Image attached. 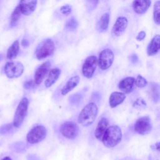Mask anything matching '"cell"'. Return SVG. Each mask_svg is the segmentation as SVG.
<instances>
[{"label":"cell","instance_id":"cell-26","mask_svg":"<svg viewBox=\"0 0 160 160\" xmlns=\"http://www.w3.org/2000/svg\"><path fill=\"white\" fill-rule=\"evenodd\" d=\"M136 86L139 88H144L148 84L147 80L141 75H138L135 79Z\"/></svg>","mask_w":160,"mask_h":160},{"label":"cell","instance_id":"cell-21","mask_svg":"<svg viewBox=\"0 0 160 160\" xmlns=\"http://www.w3.org/2000/svg\"><path fill=\"white\" fill-rule=\"evenodd\" d=\"M109 14L108 12L104 13L100 18L97 24V29L99 32H103L108 30L109 22Z\"/></svg>","mask_w":160,"mask_h":160},{"label":"cell","instance_id":"cell-15","mask_svg":"<svg viewBox=\"0 0 160 160\" xmlns=\"http://www.w3.org/2000/svg\"><path fill=\"white\" fill-rule=\"evenodd\" d=\"M151 4V1L149 0H136L132 2V8L136 13L142 14L147 11Z\"/></svg>","mask_w":160,"mask_h":160},{"label":"cell","instance_id":"cell-27","mask_svg":"<svg viewBox=\"0 0 160 160\" xmlns=\"http://www.w3.org/2000/svg\"><path fill=\"white\" fill-rule=\"evenodd\" d=\"M153 85L151 86V91L152 92V96L153 98V99L155 102H157L159 99V91H158V85L156 83H152Z\"/></svg>","mask_w":160,"mask_h":160},{"label":"cell","instance_id":"cell-20","mask_svg":"<svg viewBox=\"0 0 160 160\" xmlns=\"http://www.w3.org/2000/svg\"><path fill=\"white\" fill-rule=\"evenodd\" d=\"M160 36L159 34L156 35L151 41L147 48L148 56H154L158 53L159 49Z\"/></svg>","mask_w":160,"mask_h":160},{"label":"cell","instance_id":"cell-1","mask_svg":"<svg viewBox=\"0 0 160 160\" xmlns=\"http://www.w3.org/2000/svg\"><path fill=\"white\" fill-rule=\"evenodd\" d=\"M98 109L94 102H89L86 104L80 112L78 121L83 126H89L92 124L98 114Z\"/></svg>","mask_w":160,"mask_h":160},{"label":"cell","instance_id":"cell-23","mask_svg":"<svg viewBox=\"0 0 160 160\" xmlns=\"http://www.w3.org/2000/svg\"><path fill=\"white\" fill-rule=\"evenodd\" d=\"M159 10H160V1H158L154 3L153 8V19L154 22L157 24H159Z\"/></svg>","mask_w":160,"mask_h":160},{"label":"cell","instance_id":"cell-9","mask_svg":"<svg viewBox=\"0 0 160 160\" xmlns=\"http://www.w3.org/2000/svg\"><path fill=\"white\" fill-rule=\"evenodd\" d=\"M97 64L98 59L95 56H88L85 59L82 67L83 76L86 78H91L96 70Z\"/></svg>","mask_w":160,"mask_h":160},{"label":"cell","instance_id":"cell-30","mask_svg":"<svg viewBox=\"0 0 160 160\" xmlns=\"http://www.w3.org/2000/svg\"><path fill=\"white\" fill-rule=\"evenodd\" d=\"M12 129V126L11 124H4L0 128V134H4L8 132H9Z\"/></svg>","mask_w":160,"mask_h":160},{"label":"cell","instance_id":"cell-4","mask_svg":"<svg viewBox=\"0 0 160 160\" xmlns=\"http://www.w3.org/2000/svg\"><path fill=\"white\" fill-rule=\"evenodd\" d=\"M29 101L27 98H23L19 102L13 119V126L15 128H19L23 122L27 114Z\"/></svg>","mask_w":160,"mask_h":160},{"label":"cell","instance_id":"cell-25","mask_svg":"<svg viewBox=\"0 0 160 160\" xmlns=\"http://www.w3.org/2000/svg\"><path fill=\"white\" fill-rule=\"evenodd\" d=\"M78 26V23L76 19L73 17L68 19V21L66 22V27L71 31L75 30L77 28Z\"/></svg>","mask_w":160,"mask_h":160},{"label":"cell","instance_id":"cell-37","mask_svg":"<svg viewBox=\"0 0 160 160\" xmlns=\"http://www.w3.org/2000/svg\"><path fill=\"white\" fill-rule=\"evenodd\" d=\"M2 58V54H0V61H1Z\"/></svg>","mask_w":160,"mask_h":160},{"label":"cell","instance_id":"cell-32","mask_svg":"<svg viewBox=\"0 0 160 160\" xmlns=\"http://www.w3.org/2000/svg\"><path fill=\"white\" fill-rule=\"evenodd\" d=\"M34 82H33L32 80H30V81H26V82L24 83V87L26 89H30V88H31L34 86Z\"/></svg>","mask_w":160,"mask_h":160},{"label":"cell","instance_id":"cell-34","mask_svg":"<svg viewBox=\"0 0 160 160\" xmlns=\"http://www.w3.org/2000/svg\"><path fill=\"white\" fill-rule=\"evenodd\" d=\"M130 60L132 63H136L138 61V56L135 54H133L131 55L130 56Z\"/></svg>","mask_w":160,"mask_h":160},{"label":"cell","instance_id":"cell-35","mask_svg":"<svg viewBox=\"0 0 160 160\" xmlns=\"http://www.w3.org/2000/svg\"><path fill=\"white\" fill-rule=\"evenodd\" d=\"M22 45L24 46V47H28L29 46V42L28 40L26 39H23L22 41Z\"/></svg>","mask_w":160,"mask_h":160},{"label":"cell","instance_id":"cell-16","mask_svg":"<svg viewBox=\"0 0 160 160\" xmlns=\"http://www.w3.org/2000/svg\"><path fill=\"white\" fill-rule=\"evenodd\" d=\"M108 124L109 121L106 118H102L99 121L94 131V136L98 139L102 141L103 135L108 128Z\"/></svg>","mask_w":160,"mask_h":160},{"label":"cell","instance_id":"cell-7","mask_svg":"<svg viewBox=\"0 0 160 160\" xmlns=\"http://www.w3.org/2000/svg\"><path fill=\"white\" fill-rule=\"evenodd\" d=\"M113 61L114 53L111 49L107 48L100 52L98 64L101 69L106 70L111 66Z\"/></svg>","mask_w":160,"mask_h":160},{"label":"cell","instance_id":"cell-10","mask_svg":"<svg viewBox=\"0 0 160 160\" xmlns=\"http://www.w3.org/2000/svg\"><path fill=\"white\" fill-rule=\"evenodd\" d=\"M60 131L64 137L68 139H74L78 134L79 127L74 122L67 121L61 125Z\"/></svg>","mask_w":160,"mask_h":160},{"label":"cell","instance_id":"cell-28","mask_svg":"<svg viewBox=\"0 0 160 160\" xmlns=\"http://www.w3.org/2000/svg\"><path fill=\"white\" fill-rule=\"evenodd\" d=\"M72 11V7L70 5H64L60 8V12L66 16L69 15Z\"/></svg>","mask_w":160,"mask_h":160},{"label":"cell","instance_id":"cell-31","mask_svg":"<svg viewBox=\"0 0 160 160\" xmlns=\"http://www.w3.org/2000/svg\"><path fill=\"white\" fill-rule=\"evenodd\" d=\"M146 37V32L144 31H141L138 33V36H136V39L138 41H142Z\"/></svg>","mask_w":160,"mask_h":160},{"label":"cell","instance_id":"cell-36","mask_svg":"<svg viewBox=\"0 0 160 160\" xmlns=\"http://www.w3.org/2000/svg\"><path fill=\"white\" fill-rule=\"evenodd\" d=\"M2 160H12L11 158L9 156H6V157H4Z\"/></svg>","mask_w":160,"mask_h":160},{"label":"cell","instance_id":"cell-6","mask_svg":"<svg viewBox=\"0 0 160 160\" xmlns=\"http://www.w3.org/2000/svg\"><path fill=\"white\" fill-rule=\"evenodd\" d=\"M24 66L19 61L8 62L4 66V72L9 78H16L22 75Z\"/></svg>","mask_w":160,"mask_h":160},{"label":"cell","instance_id":"cell-11","mask_svg":"<svg viewBox=\"0 0 160 160\" xmlns=\"http://www.w3.org/2000/svg\"><path fill=\"white\" fill-rule=\"evenodd\" d=\"M51 67V62L46 61L40 65L35 71L34 74V84L39 85L44 80L46 76L48 74Z\"/></svg>","mask_w":160,"mask_h":160},{"label":"cell","instance_id":"cell-8","mask_svg":"<svg viewBox=\"0 0 160 160\" xmlns=\"http://www.w3.org/2000/svg\"><path fill=\"white\" fill-rule=\"evenodd\" d=\"M134 131L141 135L148 134L152 129V124L148 116H143L138 119L134 126Z\"/></svg>","mask_w":160,"mask_h":160},{"label":"cell","instance_id":"cell-12","mask_svg":"<svg viewBox=\"0 0 160 160\" xmlns=\"http://www.w3.org/2000/svg\"><path fill=\"white\" fill-rule=\"evenodd\" d=\"M128 21L126 18L119 17L112 28V35L114 37H119L122 35L128 26Z\"/></svg>","mask_w":160,"mask_h":160},{"label":"cell","instance_id":"cell-17","mask_svg":"<svg viewBox=\"0 0 160 160\" xmlns=\"http://www.w3.org/2000/svg\"><path fill=\"white\" fill-rule=\"evenodd\" d=\"M80 81V78L79 76H74L71 77L65 84V85L61 89V93L62 96L66 95L74 88H75Z\"/></svg>","mask_w":160,"mask_h":160},{"label":"cell","instance_id":"cell-33","mask_svg":"<svg viewBox=\"0 0 160 160\" xmlns=\"http://www.w3.org/2000/svg\"><path fill=\"white\" fill-rule=\"evenodd\" d=\"M71 102H73L74 104H76V101H79L80 100V97L79 96H78L77 94H73L71 97Z\"/></svg>","mask_w":160,"mask_h":160},{"label":"cell","instance_id":"cell-2","mask_svg":"<svg viewBox=\"0 0 160 160\" xmlns=\"http://www.w3.org/2000/svg\"><path fill=\"white\" fill-rule=\"evenodd\" d=\"M122 138V132L120 128L117 125L108 127L105 131L102 141L107 148H113L118 144Z\"/></svg>","mask_w":160,"mask_h":160},{"label":"cell","instance_id":"cell-18","mask_svg":"<svg viewBox=\"0 0 160 160\" xmlns=\"http://www.w3.org/2000/svg\"><path fill=\"white\" fill-rule=\"evenodd\" d=\"M61 74V69L59 68H52L49 70L48 72V77L44 82V85L46 88H49L53 85Z\"/></svg>","mask_w":160,"mask_h":160},{"label":"cell","instance_id":"cell-19","mask_svg":"<svg viewBox=\"0 0 160 160\" xmlns=\"http://www.w3.org/2000/svg\"><path fill=\"white\" fill-rule=\"evenodd\" d=\"M125 94L121 92H113L111 94L109 99V103L111 108H114L121 104L125 99Z\"/></svg>","mask_w":160,"mask_h":160},{"label":"cell","instance_id":"cell-3","mask_svg":"<svg viewBox=\"0 0 160 160\" xmlns=\"http://www.w3.org/2000/svg\"><path fill=\"white\" fill-rule=\"evenodd\" d=\"M55 49V44L51 39H46L41 41L36 49L38 59H42L51 56Z\"/></svg>","mask_w":160,"mask_h":160},{"label":"cell","instance_id":"cell-13","mask_svg":"<svg viewBox=\"0 0 160 160\" xmlns=\"http://www.w3.org/2000/svg\"><path fill=\"white\" fill-rule=\"evenodd\" d=\"M119 89L122 93H129L136 88L135 78L133 77H126L122 79L118 84Z\"/></svg>","mask_w":160,"mask_h":160},{"label":"cell","instance_id":"cell-29","mask_svg":"<svg viewBox=\"0 0 160 160\" xmlns=\"http://www.w3.org/2000/svg\"><path fill=\"white\" fill-rule=\"evenodd\" d=\"M133 106L137 108H145L146 106V102L144 101L142 98H138L136 99V101L134 102Z\"/></svg>","mask_w":160,"mask_h":160},{"label":"cell","instance_id":"cell-24","mask_svg":"<svg viewBox=\"0 0 160 160\" xmlns=\"http://www.w3.org/2000/svg\"><path fill=\"white\" fill-rule=\"evenodd\" d=\"M21 12L20 11L19 6H18L15 8V9L14 10V11L12 13L11 16V26H14L16 24V23L18 22V21H19V19L21 17Z\"/></svg>","mask_w":160,"mask_h":160},{"label":"cell","instance_id":"cell-22","mask_svg":"<svg viewBox=\"0 0 160 160\" xmlns=\"http://www.w3.org/2000/svg\"><path fill=\"white\" fill-rule=\"evenodd\" d=\"M19 51V44L18 41H15L9 47L7 52V58L9 59H14L18 56Z\"/></svg>","mask_w":160,"mask_h":160},{"label":"cell","instance_id":"cell-5","mask_svg":"<svg viewBox=\"0 0 160 160\" xmlns=\"http://www.w3.org/2000/svg\"><path fill=\"white\" fill-rule=\"evenodd\" d=\"M47 129L42 125H38L31 129L28 133L26 139L30 144H36L45 139Z\"/></svg>","mask_w":160,"mask_h":160},{"label":"cell","instance_id":"cell-14","mask_svg":"<svg viewBox=\"0 0 160 160\" xmlns=\"http://www.w3.org/2000/svg\"><path fill=\"white\" fill-rule=\"evenodd\" d=\"M37 1H21L18 6L21 14L25 16L31 15L36 9Z\"/></svg>","mask_w":160,"mask_h":160}]
</instances>
